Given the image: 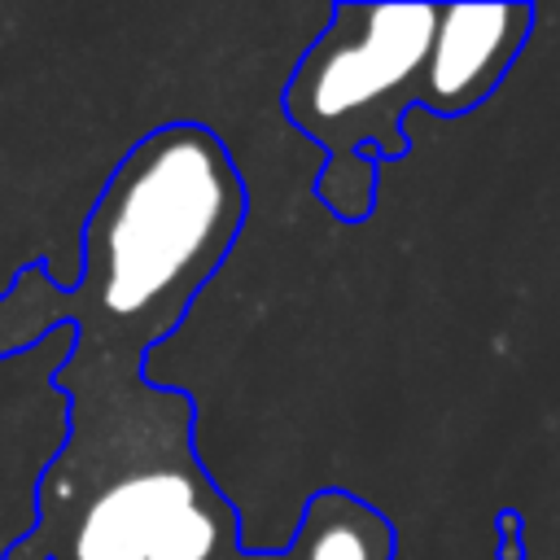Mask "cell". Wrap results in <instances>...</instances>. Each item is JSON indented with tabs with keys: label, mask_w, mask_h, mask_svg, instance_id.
<instances>
[{
	"label": "cell",
	"mask_w": 560,
	"mask_h": 560,
	"mask_svg": "<svg viewBox=\"0 0 560 560\" xmlns=\"http://www.w3.org/2000/svg\"><path fill=\"white\" fill-rule=\"evenodd\" d=\"M249 188L206 122L179 118L140 136L109 171L83 223V267L66 289L35 258L0 298V359L57 328L74 346L144 363L232 254Z\"/></svg>",
	"instance_id": "7a4b0ae2"
},
{
	"label": "cell",
	"mask_w": 560,
	"mask_h": 560,
	"mask_svg": "<svg viewBox=\"0 0 560 560\" xmlns=\"http://www.w3.org/2000/svg\"><path fill=\"white\" fill-rule=\"evenodd\" d=\"M494 529H499V547L494 560H525V521L516 508H499L494 512Z\"/></svg>",
	"instance_id": "5b68a950"
},
{
	"label": "cell",
	"mask_w": 560,
	"mask_h": 560,
	"mask_svg": "<svg viewBox=\"0 0 560 560\" xmlns=\"http://www.w3.org/2000/svg\"><path fill=\"white\" fill-rule=\"evenodd\" d=\"M442 4H332L284 83V118L324 149L315 197L341 223L376 210L381 166L411 153L407 114L424 109Z\"/></svg>",
	"instance_id": "3957f363"
},
{
	"label": "cell",
	"mask_w": 560,
	"mask_h": 560,
	"mask_svg": "<svg viewBox=\"0 0 560 560\" xmlns=\"http://www.w3.org/2000/svg\"><path fill=\"white\" fill-rule=\"evenodd\" d=\"M66 438L39 472L35 525L0 560H394V521L332 486L302 503L284 551L241 547V516L197 455V402L144 363L70 346L52 368Z\"/></svg>",
	"instance_id": "6da1fadb"
},
{
	"label": "cell",
	"mask_w": 560,
	"mask_h": 560,
	"mask_svg": "<svg viewBox=\"0 0 560 560\" xmlns=\"http://www.w3.org/2000/svg\"><path fill=\"white\" fill-rule=\"evenodd\" d=\"M534 4H442L424 114L464 118L481 109L534 35Z\"/></svg>",
	"instance_id": "277c9868"
}]
</instances>
